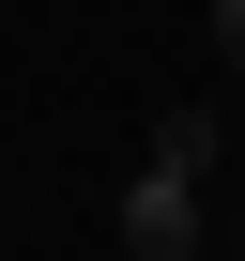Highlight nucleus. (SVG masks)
Segmentation results:
<instances>
[{
    "instance_id": "f257e3e1",
    "label": "nucleus",
    "mask_w": 245,
    "mask_h": 261,
    "mask_svg": "<svg viewBox=\"0 0 245 261\" xmlns=\"http://www.w3.org/2000/svg\"><path fill=\"white\" fill-rule=\"evenodd\" d=\"M122 261H199V169H169V154L122 169Z\"/></svg>"
},
{
    "instance_id": "f03ea898",
    "label": "nucleus",
    "mask_w": 245,
    "mask_h": 261,
    "mask_svg": "<svg viewBox=\"0 0 245 261\" xmlns=\"http://www.w3.org/2000/svg\"><path fill=\"white\" fill-rule=\"evenodd\" d=\"M138 154H169V169H199V185H215V154H230V123H215V108H154V139H138Z\"/></svg>"
},
{
    "instance_id": "7ed1b4c3",
    "label": "nucleus",
    "mask_w": 245,
    "mask_h": 261,
    "mask_svg": "<svg viewBox=\"0 0 245 261\" xmlns=\"http://www.w3.org/2000/svg\"><path fill=\"white\" fill-rule=\"evenodd\" d=\"M215 62H230V77H245V0H215Z\"/></svg>"
}]
</instances>
